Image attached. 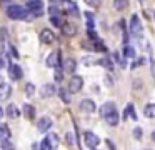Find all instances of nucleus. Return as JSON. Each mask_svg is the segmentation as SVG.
I'll return each instance as SVG.
<instances>
[{"label":"nucleus","instance_id":"nucleus-10","mask_svg":"<svg viewBox=\"0 0 155 150\" xmlns=\"http://www.w3.org/2000/svg\"><path fill=\"white\" fill-rule=\"evenodd\" d=\"M117 112V107H115L114 102H105L104 105L100 107V117L102 118H105L107 115H110V113Z\"/></svg>","mask_w":155,"mask_h":150},{"label":"nucleus","instance_id":"nucleus-46","mask_svg":"<svg viewBox=\"0 0 155 150\" xmlns=\"http://www.w3.org/2000/svg\"><path fill=\"white\" fill-rule=\"evenodd\" d=\"M0 53H4V40H0Z\"/></svg>","mask_w":155,"mask_h":150},{"label":"nucleus","instance_id":"nucleus-21","mask_svg":"<svg viewBox=\"0 0 155 150\" xmlns=\"http://www.w3.org/2000/svg\"><path fill=\"white\" fill-rule=\"evenodd\" d=\"M57 95L60 97V100L64 103H70V92H68V90H65L64 87H60V88L57 90Z\"/></svg>","mask_w":155,"mask_h":150},{"label":"nucleus","instance_id":"nucleus-7","mask_svg":"<svg viewBox=\"0 0 155 150\" xmlns=\"http://www.w3.org/2000/svg\"><path fill=\"white\" fill-rule=\"evenodd\" d=\"M52 125H54V122H52L50 117H42V118L37 120V128H38V132H48V130L52 128Z\"/></svg>","mask_w":155,"mask_h":150},{"label":"nucleus","instance_id":"nucleus-18","mask_svg":"<svg viewBox=\"0 0 155 150\" xmlns=\"http://www.w3.org/2000/svg\"><path fill=\"white\" fill-rule=\"evenodd\" d=\"M25 8L30 10V12L42 10V0H27V5H25Z\"/></svg>","mask_w":155,"mask_h":150},{"label":"nucleus","instance_id":"nucleus-28","mask_svg":"<svg viewBox=\"0 0 155 150\" xmlns=\"http://www.w3.org/2000/svg\"><path fill=\"white\" fill-rule=\"evenodd\" d=\"M25 95L27 97H34L35 95V85L34 83H25Z\"/></svg>","mask_w":155,"mask_h":150},{"label":"nucleus","instance_id":"nucleus-13","mask_svg":"<svg viewBox=\"0 0 155 150\" xmlns=\"http://www.w3.org/2000/svg\"><path fill=\"white\" fill-rule=\"evenodd\" d=\"M128 117H130L132 120H137V113H135L134 103H128V105L125 107V110H124V117H122V118H124V120H128Z\"/></svg>","mask_w":155,"mask_h":150},{"label":"nucleus","instance_id":"nucleus-1","mask_svg":"<svg viewBox=\"0 0 155 150\" xmlns=\"http://www.w3.org/2000/svg\"><path fill=\"white\" fill-rule=\"evenodd\" d=\"M27 13H28V10L22 5H10L7 8V17L12 20H25Z\"/></svg>","mask_w":155,"mask_h":150},{"label":"nucleus","instance_id":"nucleus-40","mask_svg":"<svg viewBox=\"0 0 155 150\" xmlns=\"http://www.w3.org/2000/svg\"><path fill=\"white\" fill-rule=\"evenodd\" d=\"M94 62H95V60L92 58V57H85V58H84V63H85V65H90V63H94Z\"/></svg>","mask_w":155,"mask_h":150},{"label":"nucleus","instance_id":"nucleus-16","mask_svg":"<svg viewBox=\"0 0 155 150\" xmlns=\"http://www.w3.org/2000/svg\"><path fill=\"white\" fill-rule=\"evenodd\" d=\"M104 120L107 122V125H110V127H117V125H118V122H120V117H118V112H114V113H110V115H107Z\"/></svg>","mask_w":155,"mask_h":150},{"label":"nucleus","instance_id":"nucleus-26","mask_svg":"<svg viewBox=\"0 0 155 150\" xmlns=\"http://www.w3.org/2000/svg\"><path fill=\"white\" fill-rule=\"evenodd\" d=\"M128 7V0H114V8L115 10H124Z\"/></svg>","mask_w":155,"mask_h":150},{"label":"nucleus","instance_id":"nucleus-9","mask_svg":"<svg viewBox=\"0 0 155 150\" xmlns=\"http://www.w3.org/2000/svg\"><path fill=\"white\" fill-rule=\"evenodd\" d=\"M8 75H10V78L12 80H20L22 78V75H24V72H22V67L20 65H8Z\"/></svg>","mask_w":155,"mask_h":150},{"label":"nucleus","instance_id":"nucleus-47","mask_svg":"<svg viewBox=\"0 0 155 150\" xmlns=\"http://www.w3.org/2000/svg\"><path fill=\"white\" fill-rule=\"evenodd\" d=\"M4 117V110H2V107H0V118Z\"/></svg>","mask_w":155,"mask_h":150},{"label":"nucleus","instance_id":"nucleus-39","mask_svg":"<svg viewBox=\"0 0 155 150\" xmlns=\"http://www.w3.org/2000/svg\"><path fill=\"white\" fill-rule=\"evenodd\" d=\"M105 85H107V87H112V85H114V82H112V77H110V75H105Z\"/></svg>","mask_w":155,"mask_h":150},{"label":"nucleus","instance_id":"nucleus-22","mask_svg":"<svg viewBox=\"0 0 155 150\" xmlns=\"http://www.w3.org/2000/svg\"><path fill=\"white\" fill-rule=\"evenodd\" d=\"M143 115L147 118H155V103H147L143 107Z\"/></svg>","mask_w":155,"mask_h":150},{"label":"nucleus","instance_id":"nucleus-6","mask_svg":"<svg viewBox=\"0 0 155 150\" xmlns=\"http://www.w3.org/2000/svg\"><path fill=\"white\" fill-rule=\"evenodd\" d=\"M57 93V88H55L54 83H45V85L40 87V97L42 98H50Z\"/></svg>","mask_w":155,"mask_h":150},{"label":"nucleus","instance_id":"nucleus-2","mask_svg":"<svg viewBox=\"0 0 155 150\" xmlns=\"http://www.w3.org/2000/svg\"><path fill=\"white\" fill-rule=\"evenodd\" d=\"M128 32H130L134 37H138V35L142 33V23H140V18H138V15H132L130 25H128Z\"/></svg>","mask_w":155,"mask_h":150},{"label":"nucleus","instance_id":"nucleus-43","mask_svg":"<svg viewBox=\"0 0 155 150\" xmlns=\"http://www.w3.org/2000/svg\"><path fill=\"white\" fill-rule=\"evenodd\" d=\"M105 143L108 145V148H110V150H117V148H115V145H114V142H112V140H105Z\"/></svg>","mask_w":155,"mask_h":150},{"label":"nucleus","instance_id":"nucleus-34","mask_svg":"<svg viewBox=\"0 0 155 150\" xmlns=\"http://www.w3.org/2000/svg\"><path fill=\"white\" fill-rule=\"evenodd\" d=\"M65 138H67V143H68V145H72V147L75 145V138H74V133H72V132H67Z\"/></svg>","mask_w":155,"mask_h":150},{"label":"nucleus","instance_id":"nucleus-50","mask_svg":"<svg viewBox=\"0 0 155 150\" xmlns=\"http://www.w3.org/2000/svg\"><path fill=\"white\" fill-rule=\"evenodd\" d=\"M54 2H64L65 3V2H68V0H54Z\"/></svg>","mask_w":155,"mask_h":150},{"label":"nucleus","instance_id":"nucleus-3","mask_svg":"<svg viewBox=\"0 0 155 150\" xmlns=\"http://www.w3.org/2000/svg\"><path fill=\"white\" fill-rule=\"evenodd\" d=\"M82 87H84V78L78 75H74L70 78V82H68V92L70 93H77L82 90Z\"/></svg>","mask_w":155,"mask_h":150},{"label":"nucleus","instance_id":"nucleus-36","mask_svg":"<svg viewBox=\"0 0 155 150\" xmlns=\"http://www.w3.org/2000/svg\"><path fill=\"white\" fill-rule=\"evenodd\" d=\"M50 22L54 23L55 27H60V28H62V22H60V18H58V17H50Z\"/></svg>","mask_w":155,"mask_h":150},{"label":"nucleus","instance_id":"nucleus-8","mask_svg":"<svg viewBox=\"0 0 155 150\" xmlns=\"http://www.w3.org/2000/svg\"><path fill=\"white\" fill-rule=\"evenodd\" d=\"M80 110L84 113H94L95 110H97V107H95V102L90 98H85L80 102Z\"/></svg>","mask_w":155,"mask_h":150},{"label":"nucleus","instance_id":"nucleus-24","mask_svg":"<svg viewBox=\"0 0 155 150\" xmlns=\"http://www.w3.org/2000/svg\"><path fill=\"white\" fill-rule=\"evenodd\" d=\"M8 137H10V130H8V127L7 125H2V127H0V142L7 140Z\"/></svg>","mask_w":155,"mask_h":150},{"label":"nucleus","instance_id":"nucleus-32","mask_svg":"<svg viewBox=\"0 0 155 150\" xmlns=\"http://www.w3.org/2000/svg\"><path fill=\"white\" fill-rule=\"evenodd\" d=\"M48 13H50V17H57V15H62L60 8H57V7H48Z\"/></svg>","mask_w":155,"mask_h":150},{"label":"nucleus","instance_id":"nucleus-45","mask_svg":"<svg viewBox=\"0 0 155 150\" xmlns=\"http://www.w3.org/2000/svg\"><path fill=\"white\" fill-rule=\"evenodd\" d=\"M4 67H5V60H4V58H0V70L4 68Z\"/></svg>","mask_w":155,"mask_h":150},{"label":"nucleus","instance_id":"nucleus-20","mask_svg":"<svg viewBox=\"0 0 155 150\" xmlns=\"http://www.w3.org/2000/svg\"><path fill=\"white\" fill-rule=\"evenodd\" d=\"M10 92H12V87L8 83H4L0 87V100H7L10 97Z\"/></svg>","mask_w":155,"mask_h":150},{"label":"nucleus","instance_id":"nucleus-42","mask_svg":"<svg viewBox=\"0 0 155 150\" xmlns=\"http://www.w3.org/2000/svg\"><path fill=\"white\" fill-rule=\"evenodd\" d=\"M10 50H12V55H14L15 58H18V57H20V53L17 52V48H15V47H10Z\"/></svg>","mask_w":155,"mask_h":150},{"label":"nucleus","instance_id":"nucleus-27","mask_svg":"<svg viewBox=\"0 0 155 150\" xmlns=\"http://www.w3.org/2000/svg\"><path fill=\"white\" fill-rule=\"evenodd\" d=\"M124 55H125V58H135V50H134V47L125 45V47H124Z\"/></svg>","mask_w":155,"mask_h":150},{"label":"nucleus","instance_id":"nucleus-15","mask_svg":"<svg viewBox=\"0 0 155 150\" xmlns=\"http://www.w3.org/2000/svg\"><path fill=\"white\" fill-rule=\"evenodd\" d=\"M75 68H77V60H75V58H67V60L64 62V72L74 73Z\"/></svg>","mask_w":155,"mask_h":150},{"label":"nucleus","instance_id":"nucleus-41","mask_svg":"<svg viewBox=\"0 0 155 150\" xmlns=\"http://www.w3.org/2000/svg\"><path fill=\"white\" fill-rule=\"evenodd\" d=\"M134 87H135V88H140V87H143V83L140 82V78H135V82H134Z\"/></svg>","mask_w":155,"mask_h":150},{"label":"nucleus","instance_id":"nucleus-5","mask_svg":"<svg viewBox=\"0 0 155 150\" xmlns=\"http://www.w3.org/2000/svg\"><path fill=\"white\" fill-rule=\"evenodd\" d=\"M84 142L88 148L95 150V147H98V143H100V138H98L94 132H85L84 133Z\"/></svg>","mask_w":155,"mask_h":150},{"label":"nucleus","instance_id":"nucleus-11","mask_svg":"<svg viewBox=\"0 0 155 150\" xmlns=\"http://www.w3.org/2000/svg\"><path fill=\"white\" fill-rule=\"evenodd\" d=\"M40 40H42V43H45V45L52 43V42L55 40L54 32H52V30H48V28H44V30L40 32Z\"/></svg>","mask_w":155,"mask_h":150},{"label":"nucleus","instance_id":"nucleus-51","mask_svg":"<svg viewBox=\"0 0 155 150\" xmlns=\"http://www.w3.org/2000/svg\"><path fill=\"white\" fill-rule=\"evenodd\" d=\"M140 2H145V0H140Z\"/></svg>","mask_w":155,"mask_h":150},{"label":"nucleus","instance_id":"nucleus-31","mask_svg":"<svg viewBox=\"0 0 155 150\" xmlns=\"http://www.w3.org/2000/svg\"><path fill=\"white\" fill-rule=\"evenodd\" d=\"M40 150H52V147H50V143H48L47 137H45V138L40 142Z\"/></svg>","mask_w":155,"mask_h":150},{"label":"nucleus","instance_id":"nucleus-23","mask_svg":"<svg viewBox=\"0 0 155 150\" xmlns=\"http://www.w3.org/2000/svg\"><path fill=\"white\" fill-rule=\"evenodd\" d=\"M7 115L10 117V118H17V117H20V110H18V107L15 105V103H10V105H8Z\"/></svg>","mask_w":155,"mask_h":150},{"label":"nucleus","instance_id":"nucleus-49","mask_svg":"<svg viewBox=\"0 0 155 150\" xmlns=\"http://www.w3.org/2000/svg\"><path fill=\"white\" fill-rule=\"evenodd\" d=\"M4 83H5V82H4V78H2V77H0V87L4 85Z\"/></svg>","mask_w":155,"mask_h":150},{"label":"nucleus","instance_id":"nucleus-19","mask_svg":"<svg viewBox=\"0 0 155 150\" xmlns=\"http://www.w3.org/2000/svg\"><path fill=\"white\" fill-rule=\"evenodd\" d=\"M47 138H48V143H50L52 150H55V148L58 147V143H60V138H58V135H57V133H54V132H48Z\"/></svg>","mask_w":155,"mask_h":150},{"label":"nucleus","instance_id":"nucleus-29","mask_svg":"<svg viewBox=\"0 0 155 150\" xmlns=\"http://www.w3.org/2000/svg\"><path fill=\"white\" fill-rule=\"evenodd\" d=\"M132 133H134L135 140H142V137H143V130H142L140 127H135V128L132 130Z\"/></svg>","mask_w":155,"mask_h":150},{"label":"nucleus","instance_id":"nucleus-38","mask_svg":"<svg viewBox=\"0 0 155 150\" xmlns=\"http://www.w3.org/2000/svg\"><path fill=\"white\" fill-rule=\"evenodd\" d=\"M150 67H152V77L155 80V60H153V57H150Z\"/></svg>","mask_w":155,"mask_h":150},{"label":"nucleus","instance_id":"nucleus-12","mask_svg":"<svg viewBox=\"0 0 155 150\" xmlns=\"http://www.w3.org/2000/svg\"><path fill=\"white\" fill-rule=\"evenodd\" d=\"M64 10H65V13H68V15H74V17H78V15H80V13H78L77 5H75L72 0H68V2L64 3Z\"/></svg>","mask_w":155,"mask_h":150},{"label":"nucleus","instance_id":"nucleus-44","mask_svg":"<svg viewBox=\"0 0 155 150\" xmlns=\"http://www.w3.org/2000/svg\"><path fill=\"white\" fill-rule=\"evenodd\" d=\"M32 150H40V143H34V145H32Z\"/></svg>","mask_w":155,"mask_h":150},{"label":"nucleus","instance_id":"nucleus-25","mask_svg":"<svg viewBox=\"0 0 155 150\" xmlns=\"http://www.w3.org/2000/svg\"><path fill=\"white\" fill-rule=\"evenodd\" d=\"M98 63H100L102 67H105L107 70H112V68H114V63H112V60L108 58V57H102V58L98 60Z\"/></svg>","mask_w":155,"mask_h":150},{"label":"nucleus","instance_id":"nucleus-33","mask_svg":"<svg viewBox=\"0 0 155 150\" xmlns=\"http://www.w3.org/2000/svg\"><path fill=\"white\" fill-rule=\"evenodd\" d=\"M94 43H95V47H94L95 50H100V52H107V47L104 45V42H100V40H97V42H94Z\"/></svg>","mask_w":155,"mask_h":150},{"label":"nucleus","instance_id":"nucleus-48","mask_svg":"<svg viewBox=\"0 0 155 150\" xmlns=\"http://www.w3.org/2000/svg\"><path fill=\"white\" fill-rule=\"evenodd\" d=\"M152 140H153V142H155V130H153V132H152Z\"/></svg>","mask_w":155,"mask_h":150},{"label":"nucleus","instance_id":"nucleus-4","mask_svg":"<svg viewBox=\"0 0 155 150\" xmlns=\"http://www.w3.org/2000/svg\"><path fill=\"white\" fill-rule=\"evenodd\" d=\"M47 67H50V68H62V62H60V52L58 50H55V52H52L50 55L47 57Z\"/></svg>","mask_w":155,"mask_h":150},{"label":"nucleus","instance_id":"nucleus-17","mask_svg":"<svg viewBox=\"0 0 155 150\" xmlns=\"http://www.w3.org/2000/svg\"><path fill=\"white\" fill-rule=\"evenodd\" d=\"M62 33L67 35V37H72V35L77 33V27H75L74 23H64V25H62Z\"/></svg>","mask_w":155,"mask_h":150},{"label":"nucleus","instance_id":"nucleus-14","mask_svg":"<svg viewBox=\"0 0 155 150\" xmlns=\"http://www.w3.org/2000/svg\"><path fill=\"white\" fill-rule=\"evenodd\" d=\"M22 113H24L28 120H34L35 118V107L30 105V103H25V105L22 107Z\"/></svg>","mask_w":155,"mask_h":150},{"label":"nucleus","instance_id":"nucleus-30","mask_svg":"<svg viewBox=\"0 0 155 150\" xmlns=\"http://www.w3.org/2000/svg\"><path fill=\"white\" fill-rule=\"evenodd\" d=\"M2 150H15V147L10 140H4L2 142Z\"/></svg>","mask_w":155,"mask_h":150},{"label":"nucleus","instance_id":"nucleus-37","mask_svg":"<svg viewBox=\"0 0 155 150\" xmlns=\"http://www.w3.org/2000/svg\"><path fill=\"white\" fill-rule=\"evenodd\" d=\"M62 80H64V73H60V72L57 70V72H55V82H58V83H60Z\"/></svg>","mask_w":155,"mask_h":150},{"label":"nucleus","instance_id":"nucleus-35","mask_svg":"<svg viewBox=\"0 0 155 150\" xmlns=\"http://www.w3.org/2000/svg\"><path fill=\"white\" fill-rule=\"evenodd\" d=\"M85 3H87L88 7H92V8H97V7L100 5V2H98V0H85Z\"/></svg>","mask_w":155,"mask_h":150}]
</instances>
